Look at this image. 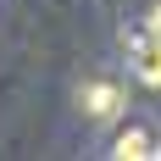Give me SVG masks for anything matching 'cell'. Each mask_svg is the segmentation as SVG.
I'll list each match as a JSON object with an SVG mask.
<instances>
[{"label":"cell","mask_w":161,"mask_h":161,"mask_svg":"<svg viewBox=\"0 0 161 161\" xmlns=\"http://www.w3.org/2000/svg\"><path fill=\"white\" fill-rule=\"evenodd\" d=\"M122 45H128V67H133V78L150 83V89H161V28L145 17L133 33H122Z\"/></svg>","instance_id":"6da1fadb"},{"label":"cell","mask_w":161,"mask_h":161,"mask_svg":"<svg viewBox=\"0 0 161 161\" xmlns=\"http://www.w3.org/2000/svg\"><path fill=\"white\" fill-rule=\"evenodd\" d=\"M83 106H89V117H117V106H122V89H117V83H89V89H83Z\"/></svg>","instance_id":"7a4b0ae2"},{"label":"cell","mask_w":161,"mask_h":161,"mask_svg":"<svg viewBox=\"0 0 161 161\" xmlns=\"http://www.w3.org/2000/svg\"><path fill=\"white\" fill-rule=\"evenodd\" d=\"M111 156L145 161V156H156V150H150V133H145V128H122V133H117V145H111Z\"/></svg>","instance_id":"3957f363"},{"label":"cell","mask_w":161,"mask_h":161,"mask_svg":"<svg viewBox=\"0 0 161 161\" xmlns=\"http://www.w3.org/2000/svg\"><path fill=\"white\" fill-rule=\"evenodd\" d=\"M150 22H156V28H161V0H156V11H150Z\"/></svg>","instance_id":"277c9868"}]
</instances>
